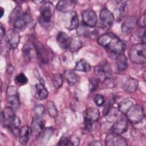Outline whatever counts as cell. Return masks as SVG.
Wrapping results in <instances>:
<instances>
[{"label": "cell", "instance_id": "14", "mask_svg": "<svg viewBox=\"0 0 146 146\" xmlns=\"http://www.w3.org/2000/svg\"><path fill=\"white\" fill-rule=\"evenodd\" d=\"M138 22L137 17L136 16L128 17L121 25V31L125 34L131 33L136 27Z\"/></svg>", "mask_w": 146, "mask_h": 146}, {"label": "cell", "instance_id": "3", "mask_svg": "<svg viewBox=\"0 0 146 146\" xmlns=\"http://www.w3.org/2000/svg\"><path fill=\"white\" fill-rule=\"evenodd\" d=\"M132 62L137 64H144L146 60V46L145 43H139L132 46L128 52Z\"/></svg>", "mask_w": 146, "mask_h": 146}, {"label": "cell", "instance_id": "1", "mask_svg": "<svg viewBox=\"0 0 146 146\" xmlns=\"http://www.w3.org/2000/svg\"><path fill=\"white\" fill-rule=\"evenodd\" d=\"M98 43L111 53L117 55L122 54L126 47L124 42L112 33H106L100 35L98 39Z\"/></svg>", "mask_w": 146, "mask_h": 146}, {"label": "cell", "instance_id": "40", "mask_svg": "<svg viewBox=\"0 0 146 146\" xmlns=\"http://www.w3.org/2000/svg\"><path fill=\"white\" fill-rule=\"evenodd\" d=\"M94 101L97 106H102L105 103L104 96L101 94H97L94 98Z\"/></svg>", "mask_w": 146, "mask_h": 146}, {"label": "cell", "instance_id": "17", "mask_svg": "<svg viewBox=\"0 0 146 146\" xmlns=\"http://www.w3.org/2000/svg\"><path fill=\"white\" fill-rule=\"evenodd\" d=\"M15 116L14 111L11 107H5L2 112V120L3 125L9 128L14 120Z\"/></svg>", "mask_w": 146, "mask_h": 146}, {"label": "cell", "instance_id": "4", "mask_svg": "<svg viewBox=\"0 0 146 146\" xmlns=\"http://www.w3.org/2000/svg\"><path fill=\"white\" fill-rule=\"evenodd\" d=\"M55 12V7L51 2L44 1L40 8V17L39 22L40 24L44 26H47L50 22L52 17Z\"/></svg>", "mask_w": 146, "mask_h": 146}, {"label": "cell", "instance_id": "16", "mask_svg": "<svg viewBox=\"0 0 146 146\" xmlns=\"http://www.w3.org/2000/svg\"><path fill=\"white\" fill-rule=\"evenodd\" d=\"M44 127V121L40 117L35 116L33 118L31 125V132L34 136H38L43 131Z\"/></svg>", "mask_w": 146, "mask_h": 146}, {"label": "cell", "instance_id": "25", "mask_svg": "<svg viewBox=\"0 0 146 146\" xmlns=\"http://www.w3.org/2000/svg\"><path fill=\"white\" fill-rule=\"evenodd\" d=\"M77 34L80 36H94L95 30L94 27H90L86 26L83 23L78 26L76 28Z\"/></svg>", "mask_w": 146, "mask_h": 146}, {"label": "cell", "instance_id": "35", "mask_svg": "<svg viewBox=\"0 0 146 146\" xmlns=\"http://www.w3.org/2000/svg\"><path fill=\"white\" fill-rule=\"evenodd\" d=\"M63 82V77L62 74L59 73L53 75L52 77V83L54 87L56 88H60Z\"/></svg>", "mask_w": 146, "mask_h": 146}, {"label": "cell", "instance_id": "12", "mask_svg": "<svg viewBox=\"0 0 146 146\" xmlns=\"http://www.w3.org/2000/svg\"><path fill=\"white\" fill-rule=\"evenodd\" d=\"M64 17V23L68 30H74L76 29L79 25L78 17L75 11H72L65 13Z\"/></svg>", "mask_w": 146, "mask_h": 146}, {"label": "cell", "instance_id": "36", "mask_svg": "<svg viewBox=\"0 0 146 146\" xmlns=\"http://www.w3.org/2000/svg\"><path fill=\"white\" fill-rule=\"evenodd\" d=\"M15 81L19 85H25L28 82V79L23 73H20L15 78Z\"/></svg>", "mask_w": 146, "mask_h": 146}, {"label": "cell", "instance_id": "15", "mask_svg": "<svg viewBox=\"0 0 146 146\" xmlns=\"http://www.w3.org/2000/svg\"><path fill=\"white\" fill-rule=\"evenodd\" d=\"M128 127V123L127 119L124 117L120 116V117L113 123L111 129L112 132L121 135L124 133Z\"/></svg>", "mask_w": 146, "mask_h": 146}, {"label": "cell", "instance_id": "31", "mask_svg": "<svg viewBox=\"0 0 146 146\" xmlns=\"http://www.w3.org/2000/svg\"><path fill=\"white\" fill-rule=\"evenodd\" d=\"M90 64L85 59H82L78 62L75 65V69L78 71L87 72L91 70Z\"/></svg>", "mask_w": 146, "mask_h": 146}, {"label": "cell", "instance_id": "30", "mask_svg": "<svg viewBox=\"0 0 146 146\" xmlns=\"http://www.w3.org/2000/svg\"><path fill=\"white\" fill-rule=\"evenodd\" d=\"M133 102L132 99H124L119 103L118 110L120 112L125 114L127 111L133 106Z\"/></svg>", "mask_w": 146, "mask_h": 146}, {"label": "cell", "instance_id": "2", "mask_svg": "<svg viewBox=\"0 0 146 146\" xmlns=\"http://www.w3.org/2000/svg\"><path fill=\"white\" fill-rule=\"evenodd\" d=\"M9 18L13 26L18 29H24L32 19L30 13L27 11L23 12L18 6L13 9Z\"/></svg>", "mask_w": 146, "mask_h": 146}, {"label": "cell", "instance_id": "10", "mask_svg": "<svg viewBox=\"0 0 146 146\" xmlns=\"http://www.w3.org/2000/svg\"><path fill=\"white\" fill-rule=\"evenodd\" d=\"M105 144L106 145L111 146H124L127 145V141L123 137L113 132L108 133L106 136Z\"/></svg>", "mask_w": 146, "mask_h": 146}, {"label": "cell", "instance_id": "21", "mask_svg": "<svg viewBox=\"0 0 146 146\" xmlns=\"http://www.w3.org/2000/svg\"><path fill=\"white\" fill-rule=\"evenodd\" d=\"M76 3L74 1L71 0H64L60 1L56 4V9L61 12L64 13L72 11L74 7L75 6Z\"/></svg>", "mask_w": 146, "mask_h": 146}, {"label": "cell", "instance_id": "11", "mask_svg": "<svg viewBox=\"0 0 146 146\" xmlns=\"http://www.w3.org/2000/svg\"><path fill=\"white\" fill-rule=\"evenodd\" d=\"M34 43L36 56L42 64H46L49 60V52L46 47L40 42L35 41Z\"/></svg>", "mask_w": 146, "mask_h": 146}, {"label": "cell", "instance_id": "39", "mask_svg": "<svg viewBox=\"0 0 146 146\" xmlns=\"http://www.w3.org/2000/svg\"><path fill=\"white\" fill-rule=\"evenodd\" d=\"M58 145H60V146H68V145H73L71 140L70 137L63 136L61 137L60 139Z\"/></svg>", "mask_w": 146, "mask_h": 146}, {"label": "cell", "instance_id": "24", "mask_svg": "<svg viewBox=\"0 0 146 146\" xmlns=\"http://www.w3.org/2000/svg\"><path fill=\"white\" fill-rule=\"evenodd\" d=\"M117 7L115 10V15L118 20L122 19L127 12V7L125 1H117Z\"/></svg>", "mask_w": 146, "mask_h": 146}, {"label": "cell", "instance_id": "19", "mask_svg": "<svg viewBox=\"0 0 146 146\" xmlns=\"http://www.w3.org/2000/svg\"><path fill=\"white\" fill-rule=\"evenodd\" d=\"M23 56L26 60L30 61L36 56L35 47L34 42H27L22 48Z\"/></svg>", "mask_w": 146, "mask_h": 146}, {"label": "cell", "instance_id": "27", "mask_svg": "<svg viewBox=\"0 0 146 146\" xmlns=\"http://www.w3.org/2000/svg\"><path fill=\"white\" fill-rule=\"evenodd\" d=\"M35 90L36 97L38 99L40 100H43L47 97L48 92L47 90L44 86V84L40 83H37L35 86Z\"/></svg>", "mask_w": 146, "mask_h": 146}, {"label": "cell", "instance_id": "38", "mask_svg": "<svg viewBox=\"0 0 146 146\" xmlns=\"http://www.w3.org/2000/svg\"><path fill=\"white\" fill-rule=\"evenodd\" d=\"M34 112L36 116L42 117L45 113V107L42 104L36 105L34 108Z\"/></svg>", "mask_w": 146, "mask_h": 146}, {"label": "cell", "instance_id": "42", "mask_svg": "<svg viewBox=\"0 0 146 146\" xmlns=\"http://www.w3.org/2000/svg\"><path fill=\"white\" fill-rule=\"evenodd\" d=\"M14 67L11 65H10L9 67H7V71L9 72V74H10L13 72V71H14Z\"/></svg>", "mask_w": 146, "mask_h": 146}, {"label": "cell", "instance_id": "22", "mask_svg": "<svg viewBox=\"0 0 146 146\" xmlns=\"http://www.w3.org/2000/svg\"><path fill=\"white\" fill-rule=\"evenodd\" d=\"M56 40L58 44L61 48L63 49H67L69 48L71 39L66 33L63 31L59 32L57 35Z\"/></svg>", "mask_w": 146, "mask_h": 146}, {"label": "cell", "instance_id": "18", "mask_svg": "<svg viewBox=\"0 0 146 146\" xmlns=\"http://www.w3.org/2000/svg\"><path fill=\"white\" fill-rule=\"evenodd\" d=\"M100 117V112L98 108L90 107L87 109L84 113V121L93 123L97 121Z\"/></svg>", "mask_w": 146, "mask_h": 146}, {"label": "cell", "instance_id": "37", "mask_svg": "<svg viewBox=\"0 0 146 146\" xmlns=\"http://www.w3.org/2000/svg\"><path fill=\"white\" fill-rule=\"evenodd\" d=\"M99 81L96 78H91L89 79V88L91 92H94L99 87Z\"/></svg>", "mask_w": 146, "mask_h": 146}, {"label": "cell", "instance_id": "34", "mask_svg": "<svg viewBox=\"0 0 146 146\" xmlns=\"http://www.w3.org/2000/svg\"><path fill=\"white\" fill-rule=\"evenodd\" d=\"M46 108L50 116L52 117H56L58 116V112L53 102L51 100H48L46 103Z\"/></svg>", "mask_w": 146, "mask_h": 146}, {"label": "cell", "instance_id": "44", "mask_svg": "<svg viewBox=\"0 0 146 146\" xmlns=\"http://www.w3.org/2000/svg\"><path fill=\"white\" fill-rule=\"evenodd\" d=\"M1 17H2V16H3V14H4V13H5V10H4V9H3V7H1Z\"/></svg>", "mask_w": 146, "mask_h": 146}, {"label": "cell", "instance_id": "23", "mask_svg": "<svg viewBox=\"0 0 146 146\" xmlns=\"http://www.w3.org/2000/svg\"><path fill=\"white\" fill-rule=\"evenodd\" d=\"M31 132V128L28 125H25L21 128L19 133V139L21 144L25 145L28 143Z\"/></svg>", "mask_w": 146, "mask_h": 146}, {"label": "cell", "instance_id": "43", "mask_svg": "<svg viewBox=\"0 0 146 146\" xmlns=\"http://www.w3.org/2000/svg\"><path fill=\"white\" fill-rule=\"evenodd\" d=\"M89 145H101V144L98 141H92V143H91L90 144H89Z\"/></svg>", "mask_w": 146, "mask_h": 146}, {"label": "cell", "instance_id": "5", "mask_svg": "<svg viewBox=\"0 0 146 146\" xmlns=\"http://www.w3.org/2000/svg\"><path fill=\"white\" fill-rule=\"evenodd\" d=\"M127 119L131 123L136 124L141 121L144 117V112L142 106L133 105L125 113Z\"/></svg>", "mask_w": 146, "mask_h": 146}, {"label": "cell", "instance_id": "6", "mask_svg": "<svg viewBox=\"0 0 146 146\" xmlns=\"http://www.w3.org/2000/svg\"><path fill=\"white\" fill-rule=\"evenodd\" d=\"M6 98L9 107L14 111H17L20 106L19 93L17 88L13 86L8 87L6 93Z\"/></svg>", "mask_w": 146, "mask_h": 146}, {"label": "cell", "instance_id": "33", "mask_svg": "<svg viewBox=\"0 0 146 146\" xmlns=\"http://www.w3.org/2000/svg\"><path fill=\"white\" fill-rule=\"evenodd\" d=\"M20 125H21V120L19 118L15 116L14 120L9 126V128L10 129L11 132L17 137L18 136L19 131H20Z\"/></svg>", "mask_w": 146, "mask_h": 146}, {"label": "cell", "instance_id": "8", "mask_svg": "<svg viewBox=\"0 0 146 146\" xmlns=\"http://www.w3.org/2000/svg\"><path fill=\"white\" fill-rule=\"evenodd\" d=\"M4 39L5 43L9 48L15 49L17 47L19 43L20 35L17 30L10 29L6 33Z\"/></svg>", "mask_w": 146, "mask_h": 146}, {"label": "cell", "instance_id": "9", "mask_svg": "<svg viewBox=\"0 0 146 146\" xmlns=\"http://www.w3.org/2000/svg\"><path fill=\"white\" fill-rule=\"evenodd\" d=\"M100 25L104 29L110 28L113 23L114 16L113 14L107 9H103L99 15Z\"/></svg>", "mask_w": 146, "mask_h": 146}, {"label": "cell", "instance_id": "26", "mask_svg": "<svg viewBox=\"0 0 146 146\" xmlns=\"http://www.w3.org/2000/svg\"><path fill=\"white\" fill-rule=\"evenodd\" d=\"M116 63L117 69L120 71H124L128 67L127 58L123 53L117 55L116 59Z\"/></svg>", "mask_w": 146, "mask_h": 146}, {"label": "cell", "instance_id": "7", "mask_svg": "<svg viewBox=\"0 0 146 146\" xmlns=\"http://www.w3.org/2000/svg\"><path fill=\"white\" fill-rule=\"evenodd\" d=\"M94 72L96 78L100 82H103L106 79L110 78L112 70L110 64L107 60H103L95 67Z\"/></svg>", "mask_w": 146, "mask_h": 146}, {"label": "cell", "instance_id": "13", "mask_svg": "<svg viewBox=\"0 0 146 146\" xmlns=\"http://www.w3.org/2000/svg\"><path fill=\"white\" fill-rule=\"evenodd\" d=\"M97 15L91 9H87L82 13L83 23L90 27H94L97 23Z\"/></svg>", "mask_w": 146, "mask_h": 146}, {"label": "cell", "instance_id": "28", "mask_svg": "<svg viewBox=\"0 0 146 146\" xmlns=\"http://www.w3.org/2000/svg\"><path fill=\"white\" fill-rule=\"evenodd\" d=\"M138 87V80L132 78H129L125 83L124 88L125 90L129 93H132L135 92Z\"/></svg>", "mask_w": 146, "mask_h": 146}, {"label": "cell", "instance_id": "20", "mask_svg": "<svg viewBox=\"0 0 146 146\" xmlns=\"http://www.w3.org/2000/svg\"><path fill=\"white\" fill-rule=\"evenodd\" d=\"M119 112V110L116 108L109 106L104 113L106 120L109 123H114L120 117Z\"/></svg>", "mask_w": 146, "mask_h": 146}, {"label": "cell", "instance_id": "32", "mask_svg": "<svg viewBox=\"0 0 146 146\" xmlns=\"http://www.w3.org/2000/svg\"><path fill=\"white\" fill-rule=\"evenodd\" d=\"M83 46V43L79 37H74L71 39L70 46L69 50L71 52H75L78 51Z\"/></svg>", "mask_w": 146, "mask_h": 146}, {"label": "cell", "instance_id": "41", "mask_svg": "<svg viewBox=\"0 0 146 146\" xmlns=\"http://www.w3.org/2000/svg\"><path fill=\"white\" fill-rule=\"evenodd\" d=\"M6 33H5V30L2 26V25H1V41H2L3 38L5 37Z\"/></svg>", "mask_w": 146, "mask_h": 146}, {"label": "cell", "instance_id": "29", "mask_svg": "<svg viewBox=\"0 0 146 146\" xmlns=\"http://www.w3.org/2000/svg\"><path fill=\"white\" fill-rule=\"evenodd\" d=\"M64 77L69 84L74 85L77 82L78 76L73 70L68 69L64 71Z\"/></svg>", "mask_w": 146, "mask_h": 146}, {"label": "cell", "instance_id": "45", "mask_svg": "<svg viewBox=\"0 0 146 146\" xmlns=\"http://www.w3.org/2000/svg\"><path fill=\"white\" fill-rule=\"evenodd\" d=\"M145 72H144V74H143V78H144V80H145Z\"/></svg>", "mask_w": 146, "mask_h": 146}]
</instances>
